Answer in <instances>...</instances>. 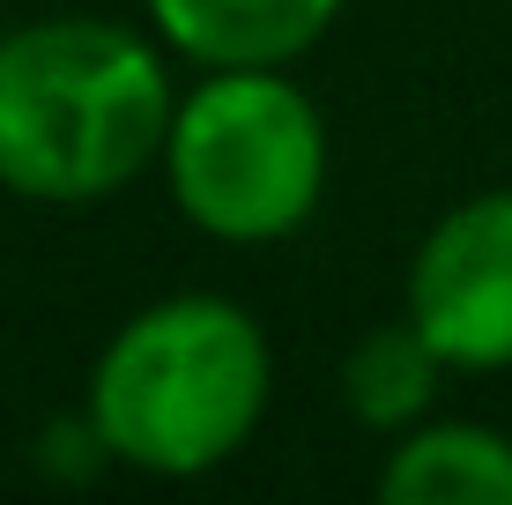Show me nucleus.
<instances>
[{"label":"nucleus","instance_id":"7","mask_svg":"<svg viewBox=\"0 0 512 505\" xmlns=\"http://www.w3.org/2000/svg\"><path fill=\"white\" fill-rule=\"evenodd\" d=\"M438 379H446V357L423 342V327L401 312V320L372 327L357 350L342 357V409L357 416L364 431H409L431 416Z\"/></svg>","mask_w":512,"mask_h":505},{"label":"nucleus","instance_id":"4","mask_svg":"<svg viewBox=\"0 0 512 505\" xmlns=\"http://www.w3.org/2000/svg\"><path fill=\"white\" fill-rule=\"evenodd\" d=\"M409 320L446 372H512V186L453 201L409 260Z\"/></svg>","mask_w":512,"mask_h":505},{"label":"nucleus","instance_id":"6","mask_svg":"<svg viewBox=\"0 0 512 505\" xmlns=\"http://www.w3.org/2000/svg\"><path fill=\"white\" fill-rule=\"evenodd\" d=\"M386 505H512V439L490 424H409L379 468Z\"/></svg>","mask_w":512,"mask_h":505},{"label":"nucleus","instance_id":"2","mask_svg":"<svg viewBox=\"0 0 512 505\" xmlns=\"http://www.w3.org/2000/svg\"><path fill=\"white\" fill-rule=\"evenodd\" d=\"M275 394V357L260 320L216 290L141 305L90 364V439L119 468L193 483L245 454Z\"/></svg>","mask_w":512,"mask_h":505},{"label":"nucleus","instance_id":"3","mask_svg":"<svg viewBox=\"0 0 512 505\" xmlns=\"http://www.w3.org/2000/svg\"><path fill=\"white\" fill-rule=\"evenodd\" d=\"M171 208L216 246H275L327 194V119L290 67H201L164 134Z\"/></svg>","mask_w":512,"mask_h":505},{"label":"nucleus","instance_id":"5","mask_svg":"<svg viewBox=\"0 0 512 505\" xmlns=\"http://www.w3.org/2000/svg\"><path fill=\"white\" fill-rule=\"evenodd\" d=\"M164 52L193 67H297L349 0H141Z\"/></svg>","mask_w":512,"mask_h":505},{"label":"nucleus","instance_id":"1","mask_svg":"<svg viewBox=\"0 0 512 505\" xmlns=\"http://www.w3.org/2000/svg\"><path fill=\"white\" fill-rule=\"evenodd\" d=\"M171 67L156 30L45 15L0 38V194L90 208L134 186L171 134Z\"/></svg>","mask_w":512,"mask_h":505}]
</instances>
